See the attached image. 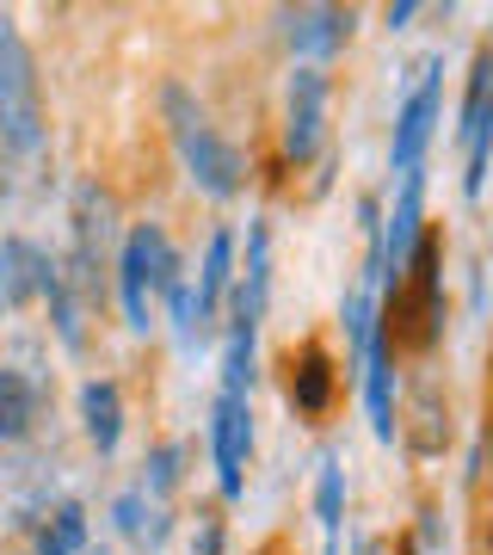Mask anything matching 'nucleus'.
<instances>
[{
    "label": "nucleus",
    "mask_w": 493,
    "mask_h": 555,
    "mask_svg": "<svg viewBox=\"0 0 493 555\" xmlns=\"http://www.w3.org/2000/svg\"><path fill=\"white\" fill-rule=\"evenodd\" d=\"M247 456H254V401L217 396V408H210V463H217L222 500L247 494Z\"/></svg>",
    "instance_id": "6e6552de"
},
{
    "label": "nucleus",
    "mask_w": 493,
    "mask_h": 555,
    "mask_svg": "<svg viewBox=\"0 0 493 555\" xmlns=\"http://www.w3.org/2000/svg\"><path fill=\"white\" fill-rule=\"evenodd\" d=\"M456 142H463V198H481L493 167V43H481L463 75V112H456Z\"/></svg>",
    "instance_id": "39448f33"
},
{
    "label": "nucleus",
    "mask_w": 493,
    "mask_h": 555,
    "mask_svg": "<svg viewBox=\"0 0 493 555\" xmlns=\"http://www.w3.org/2000/svg\"><path fill=\"white\" fill-rule=\"evenodd\" d=\"M192 555H222V518H217V513H197Z\"/></svg>",
    "instance_id": "393cba45"
},
{
    "label": "nucleus",
    "mask_w": 493,
    "mask_h": 555,
    "mask_svg": "<svg viewBox=\"0 0 493 555\" xmlns=\"http://www.w3.org/2000/svg\"><path fill=\"white\" fill-rule=\"evenodd\" d=\"M167 315H173V346L179 352H197V346H204V327H197V297H192V284H185V278H179L173 291H167Z\"/></svg>",
    "instance_id": "5701e85b"
},
{
    "label": "nucleus",
    "mask_w": 493,
    "mask_h": 555,
    "mask_svg": "<svg viewBox=\"0 0 493 555\" xmlns=\"http://www.w3.org/2000/svg\"><path fill=\"white\" fill-rule=\"evenodd\" d=\"M414 20H419V7H414V0H401V7H382V25H389V31H407Z\"/></svg>",
    "instance_id": "a878e982"
},
{
    "label": "nucleus",
    "mask_w": 493,
    "mask_h": 555,
    "mask_svg": "<svg viewBox=\"0 0 493 555\" xmlns=\"http://www.w3.org/2000/svg\"><path fill=\"white\" fill-rule=\"evenodd\" d=\"M87 543H93V525H87V506L80 500L43 506L38 525H31V555H80Z\"/></svg>",
    "instance_id": "a211bd4d"
},
{
    "label": "nucleus",
    "mask_w": 493,
    "mask_h": 555,
    "mask_svg": "<svg viewBox=\"0 0 493 555\" xmlns=\"http://www.w3.org/2000/svg\"><path fill=\"white\" fill-rule=\"evenodd\" d=\"M438 112H444V56H432L419 68V80L394 105V137H389V167L401 179L426 173V149L438 137Z\"/></svg>",
    "instance_id": "423d86ee"
},
{
    "label": "nucleus",
    "mask_w": 493,
    "mask_h": 555,
    "mask_svg": "<svg viewBox=\"0 0 493 555\" xmlns=\"http://www.w3.org/2000/svg\"><path fill=\"white\" fill-rule=\"evenodd\" d=\"M394 555H419V543H401V550H394Z\"/></svg>",
    "instance_id": "cd10ccee"
},
{
    "label": "nucleus",
    "mask_w": 493,
    "mask_h": 555,
    "mask_svg": "<svg viewBox=\"0 0 493 555\" xmlns=\"http://www.w3.org/2000/svg\"><path fill=\"white\" fill-rule=\"evenodd\" d=\"M50 142V112H43L38 56L25 50L20 25L0 13V149L31 160Z\"/></svg>",
    "instance_id": "7ed1b4c3"
},
{
    "label": "nucleus",
    "mask_w": 493,
    "mask_h": 555,
    "mask_svg": "<svg viewBox=\"0 0 493 555\" xmlns=\"http://www.w3.org/2000/svg\"><path fill=\"white\" fill-rule=\"evenodd\" d=\"M382 327H389L394 352H432L438 339H444V235L438 229L419 235L407 278L389 291Z\"/></svg>",
    "instance_id": "f03ea898"
},
{
    "label": "nucleus",
    "mask_w": 493,
    "mask_h": 555,
    "mask_svg": "<svg viewBox=\"0 0 493 555\" xmlns=\"http://www.w3.org/2000/svg\"><path fill=\"white\" fill-rule=\"evenodd\" d=\"M179 463H185V444H179V438L155 444V451L142 456V494H148V500L173 494V488H179Z\"/></svg>",
    "instance_id": "4be33fe9"
},
{
    "label": "nucleus",
    "mask_w": 493,
    "mask_h": 555,
    "mask_svg": "<svg viewBox=\"0 0 493 555\" xmlns=\"http://www.w3.org/2000/svg\"><path fill=\"white\" fill-rule=\"evenodd\" d=\"M358 13L352 7H290L284 13V43H290L296 68H321L327 56H339L352 43Z\"/></svg>",
    "instance_id": "1a4fd4ad"
},
{
    "label": "nucleus",
    "mask_w": 493,
    "mask_h": 555,
    "mask_svg": "<svg viewBox=\"0 0 493 555\" xmlns=\"http://www.w3.org/2000/svg\"><path fill=\"white\" fill-rule=\"evenodd\" d=\"M50 247L31 235H0V315H20L25 302H38L43 272H50Z\"/></svg>",
    "instance_id": "ddd939ff"
},
{
    "label": "nucleus",
    "mask_w": 493,
    "mask_h": 555,
    "mask_svg": "<svg viewBox=\"0 0 493 555\" xmlns=\"http://www.w3.org/2000/svg\"><path fill=\"white\" fill-rule=\"evenodd\" d=\"M222 396L254 401V352H259V315L229 291V309H222Z\"/></svg>",
    "instance_id": "4468645a"
},
{
    "label": "nucleus",
    "mask_w": 493,
    "mask_h": 555,
    "mask_svg": "<svg viewBox=\"0 0 493 555\" xmlns=\"http://www.w3.org/2000/svg\"><path fill=\"white\" fill-rule=\"evenodd\" d=\"M358 389H364V420H371L376 444H394V426H401V383H394V339L389 327H376L371 339V358L358 371Z\"/></svg>",
    "instance_id": "9b49d317"
},
{
    "label": "nucleus",
    "mask_w": 493,
    "mask_h": 555,
    "mask_svg": "<svg viewBox=\"0 0 493 555\" xmlns=\"http://www.w3.org/2000/svg\"><path fill=\"white\" fill-rule=\"evenodd\" d=\"M315 518H321V531H327V537H339V525H346V463H339V456H321Z\"/></svg>",
    "instance_id": "412c9836"
},
{
    "label": "nucleus",
    "mask_w": 493,
    "mask_h": 555,
    "mask_svg": "<svg viewBox=\"0 0 493 555\" xmlns=\"http://www.w3.org/2000/svg\"><path fill=\"white\" fill-rule=\"evenodd\" d=\"M38 302H50V327H56L62 346H68V352H87V302H80V291L68 284L62 259H50V272H43Z\"/></svg>",
    "instance_id": "6ab92c4d"
},
{
    "label": "nucleus",
    "mask_w": 493,
    "mask_h": 555,
    "mask_svg": "<svg viewBox=\"0 0 493 555\" xmlns=\"http://www.w3.org/2000/svg\"><path fill=\"white\" fill-rule=\"evenodd\" d=\"M43 420V377L0 364V444H25Z\"/></svg>",
    "instance_id": "dca6fc26"
},
{
    "label": "nucleus",
    "mask_w": 493,
    "mask_h": 555,
    "mask_svg": "<svg viewBox=\"0 0 493 555\" xmlns=\"http://www.w3.org/2000/svg\"><path fill=\"white\" fill-rule=\"evenodd\" d=\"M229 291H235V235H229V229H210V241H204V259H197V291H192L204 339H210L217 315L229 309Z\"/></svg>",
    "instance_id": "2eb2a0df"
},
{
    "label": "nucleus",
    "mask_w": 493,
    "mask_h": 555,
    "mask_svg": "<svg viewBox=\"0 0 493 555\" xmlns=\"http://www.w3.org/2000/svg\"><path fill=\"white\" fill-rule=\"evenodd\" d=\"M112 272H118V302H124L130 334H148L155 327V302L185 278V266H179V247L160 222H130Z\"/></svg>",
    "instance_id": "20e7f679"
},
{
    "label": "nucleus",
    "mask_w": 493,
    "mask_h": 555,
    "mask_svg": "<svg viewBox=\"0 0 493 555\" xmlns=\"http://www.w3.org/2000/svg\"><path fill=\"white\" fill-rule=\"evenodd\" d=\"M235 297L254 309V315H265V297H272V229L265 222H247V266L235 272Z\"/></svg>",
    "instance_id": "aec40b11"
},
{
    "label": "nucleus",
    "mask_w": 493,
    "mask_h": 555,
    "mask_svg": "<svg viewBox=\"0 0 493 555\" xmlns=\"http://www.w3.org/2000/svg\"><path fill=\"white\" fill-rule=\"evenodd\" d=\"M112 525H118L130 543H142V531H148V494H142V488L118 494V500H112Z\"/></svg>",
    "instance_id": "b1692460"
},
{
    "label": "nucleus",
    "mask_w": 493,
    "mask_h": 555,
    "mask_svg": "<svg viewBox=\"0 0 493 555\" xmlns=\"http://www.w3.org/2000/svg\"><path fill=\"white\" fill-rule=\"evenodd\" d=\"M99 555H105V550H99Z\"/></svg>",
    "instance_id": "c85d7f7f"
},
{
    "label": "nucleus",
    "mask_w": 493,
    "mask_h": 555,
    "mask_svg": "<svg viewBox=\"0 0 493 555\" xmlns=\"http://www.w3.org/2000/svg\"><path fill=\"white\" fill-rule=\"evenodd\" d=\"M475 555H493V513L481 518V531H475Z\"/></svg>",
    "instance_id": "bb28decb"
},
{
    "label": "nucleus",
    "mask_w": 493,
    "mask_h": 555,
    "mask_svg": "<svg viewBox=\"0 0 493 555\" xmlns=\"http://www.w3.org/2000/svg\"><path fill=\"white\" fill-rule=\"evenodd\" d=\"M80 433H87V444H93L99 456L118 451V438H124V389L112 377H87L80 383Z\"/></svg>",
    "instance_id": "f3484780"
},
{
    "label": "nucleus",
    "mask_w": 493,
    "mask_h": 555,
    "mask_svg": "<svg viewBox=\"0 0 493 555\" xmlns=\"http://www.w3.org/2000/svg\"><path fill=\"white\" fill-rule=\"evenodd\" d=\"M160 118H167V137H173V149H179V167L192 173V185L204 198L229 204V198L247 192V155L210 124V112H204L179 80L160 87Z\"/></svg>",
    "instance_id": "f257e3e1"
},
{
    "label": "nucleus",
    "mask_w": 493,
    "mask_h": 555,
    "mask_svg": "<svg viewBox=\"0 0 493 555\" xmlns=\"http://www.w3.org/2000/svg\"><path fill=\"white\" fill-rule=\"evenodd\" d=\"M394 438H401L414 456H444L451 451V401H444V389H438L432 371H419V377L407 383V408H401Z\"/></svg>",
    "instance_id": "9d476101"
},
{
    "label": "nucleus",
    "mask_w": 493,
    "mask_h": 555,
    "mask_svg": "<svg viewBox=\"0 0 493 555\" xmlns=\"http://www.w3.org/2000/svg\"><path fill=\"white\" fill-rule=\"evenodd\" d=\"M284 396H290L296 420H321L339 396V371L321 339H302V352H290V377H284Z\"/></svg>",
    "instance_id": "f8f14e48"
},
{
    "label": "nucleus",
    "mask_w": 493,
    "mask_h": 555,
    "mask_svg": "<svg viewBox=\"0 0 493 555\" xmlns=\"http://www.w3.org/2000/svg\"><path fill=\"white\" fill-rule=\"evenodd\" d=\"M327 160V75L290 68L284 87V167H321Z\"/></svg>",
    "instance_id": "0eeeda50"
}]
</instances>
